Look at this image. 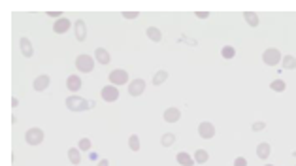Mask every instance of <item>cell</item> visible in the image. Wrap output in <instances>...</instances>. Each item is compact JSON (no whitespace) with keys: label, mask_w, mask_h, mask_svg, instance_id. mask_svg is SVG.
Here are the masks:
<instances>
[{"label":"cell","mask_w":296,"mask_h":166,"mask_svg":"<svg viewBox=\"0 0 296 166\" xmlns=\"http://www.w3.org/2000/svg\"><path fill=\"white\" fill-rule=\"evenodd\" d=\"M66 106H68V110H72V112H85V110L94 108L96 102L94 100H85L81 99V97H68L66 99Z\"/></svg>","instance_id":"1"},{"label":"cell","mask_w":296,"mask_h":166,"mask_svg":"<svg viewBox=\"0 0 296 166\" xmlns=\"http://www.w3.org/2000/svg\"><path fill=\"white\" fill-rule=\"evenodd\" d=\"M76 66L79 72H83V74H89V72H93L94 70V61H93V57L91 55H78V59H76Z\"/></svg>","instance_id":"2"},{"label":"cell","mask_w":296,"mask_h":166,"mask_svg":"<svg viewBox=\"0 0 296 166\" xmlns=\"http://www.w3.org/2000/svg\"><path fill=\"white\" fill-rule=\"evenodd\" d=\"M262 61H264L268 66H276V65H279V63L283 61V57H281L279 50L270 48V50H266L264 53H262Z\"/></svg>","instance_id":"3"},{"label":"cell","mask_w":296,"mask_h":166,"mask_svg":"<svg viewBox=\"0 0 296 166\" xmlns=\"http://www.w3.org/2000/svg\"><path fill=\"white\" fill-rule=\"evenodd\" d=\"M25 140H27V144L29 146H38V144H42L44 142V131L42 129H29L27 133H25Z\"/></svg>","instance_id":"4"},{"label":"cell","mask_w":296,"mask_h":166,"mask_svg":"<svg viewBox=\"0 0 296 166\" xmlns=\"http://www.w3.org/2000/svg\"><path fill=\"white\" fill-rule=\"evenodd\" d=\"M109 82L111 85H125V83H128V74H126V70H121V68H115V70H111V74H109Z\"/></svg>","instance_id":"5"},{"label":"cell","mask_w":296,"mask_h":166,"mask_svg":"<svg viewBox=\"0 0 296 166\" xmlns=\"http://www.w3.org/2000/svg\"><path fill=\"white\" fill-rule=\"evenodd\" d=\"M100 95H102V100L104 102H115V100L119 99V91H117L115 85H104L102 91H100Z\"/></svg>","instance_id":"6"},{"label":"cell","mask_w":296,"mask_h":166,"mask_svg":"<svg viewBox=\"0 0 296 166\" xmlns=\"http://www.w3.org/2000/svg\"><path fill=\"white\" fill-rule=\"evenodd\" d=\"M198 134H200L204 140L213 138V136H215V127H213V123H209V121H202V123L198 125Z\"/></svg>","instance_id":"7"},{"label":"cell","mask_w":296,"mask_h":166,"mask_svg":"<svg viewBox=\"0 0 296 166\" xmlns=\"http://www.w3.org/2000/svg\"><path fill=\"white\" fill-rule=\"evenodd\" d=\"M49 83H51V78L47 74H40L34 80V83H32V87H34V91L40 93V91H46L49 87Z\"/></svg>","instance_id":"8"},{"label":"cell","mask_w":296,"mask_h":166,"mask_svg":"<svg viewBox=\"0 0 296 166\" xmlns=\"http://www.w3.org/2000/svg\"><path fill=\"white\" fill-rule=\"evenodd\" d=\"M143 91H145V82L143 80H134V82L128 83V93L132 97H140Z\"/></svg>","instance_id":"9"},{"label":"cell","mask_w":296,"mask_h":166,"mask_svg":"<svg viewBox=\"0 0 296 166\" xmlns=\"http://www.w3.org/2000/svg\"><path fill=\"white\" fill-rule=\"evenodd\" d=\"M70 27H72V23H70L68 17H62V19H57V21H55L53 31H55L57 34H64V33H68Z\"/></svg>","instance_id":"10"},{"label":"cell","mask_w":296,"mask_h":166,"mask_svg":"<svg viewBox=\"0 0 296 166\" xmlns=\"http://www.w3.org/2000/svg\"><path fill=\"white\" fill-rule=\"evenodd\" d=\"M162 117H164V121H166V123H177V121L181 119V110L172 106V108L164 110V116H162Z\"/></svg>","instance_id":"11"},{"label":"cell","mask_w":296,"mask_h":166,"mask_svg":"<svg viewBox=\"0 0 296 166\" xmlns=\"http://www.w3.org/2000/svg\"><path fill=\"white\" fill-rule=\"evenodd\" d=\"M74 27H76V31H74V33H76V40H78V42H83V40L87 38V27H85V21H83V19H78Z\"/></svg>","instance_id":"12"},{"label":"cell","mask_w":296,"mask_h":166,"mask_svg":"<svg viewBox=\"0 0 296 166\" xmlns=\"http://www.w3.org/2000/svg\"><path fill=\"white\" fill-rule=\"evenodd\" d=\"M19 50H21V53H23V57H27V59H31V57L34 55L32 44H31L29 38H21V40H19Z\"/></svg>","instance_id":"13"},{"label":"cell","mask_w":296,"mask_h":166,"mask_svg":"<svg viewBox=\"0 0 296 166\" xmlns=\"http://www.w3.org/2000/svg\"><path fill=\"white\" fill-rule=\"evenodd\" d=\"M94 61H98L100 65H108V63H111V57H109L108 50H104V48H96V50H94Z\"/></svg>","instance_id":"14"},{"label":"cell","mask_w":296,"mask_h":166,"mask_svg":"<svg viewBox=\"0 0 296 166\" xmlns=\"http://www.w3.org/2000/svg\"><path fill=\"white\" fill-rule=\"evenodd\" d=\"M66 87H68V91L72 93H76V91H79L81 89V78L79 76H68V80H66Z\"/></svg>","instance_id":"15"},{"label":"cell","mask_w":296,"mask_h":166,"mask_svg":"<svg viewBox=\"0 0 296 166\" xmlns=\"http://www.w3.org/2000/svg\"><path fill=\"white\" fill-rule=\"evenodd\" d=\"M175 161H177L181 166H192L194 165V157H191V155L185 153V151H179L177 157H175Z\"/></svg>","instance_id":"16"},{"label":"cell","mask_w":296,"mask_h":166,"mask_svg":"<svg viewBox=\"0 0 296 166\" xmlns=\"http://www.w3.org/2000/svg\"><path fill=\"white\" fill-rule=\"evenodd\" d=\"M270 151H272L270 144L262 142V144L257 146V157H259V159H268V157H270Z\"/></svg>","instance_id":"17"},{"label":"cell","mask_w":296,"mask_h":166,"mask_svg":"<svg viewBox=\"0 0 296 166\" xmlns=\"http://www.w3.org/2000/svg\"><path fill=\"white\" fill-rule=\"evenodd\" d=\"M79 148H70L68 149V159H70V163H72V165H79V163H81V153H79Z\"/></svg>","instance_id":"18"},{"label":"cell","mask_w":296,"mask_h":166,"mask_svg":"<svg viewBox=\"0 0 296 166\" xmlns=\"http://www.w3.org/2000/svg\"><path fill=\"white\" fill-rule=\"evenodd\" d=\"M208 159H209V153L206 149H196V151H194V163L204 165V163H208Z\"/></svg>","instance_id":"19"},{"label":"cell","mask_w":296,"mask_h":166,"mask_svg":"<svg viewBox=\"0 0 296 166\" xmlns=\"http://www.w3.org/2000/svg\"><path fill=\"white\" fill-rule=\"evenodd\" d=\"M244 17H245V21H247L249 27H259V16H257V14H253V12H245Z\"/></svg>","instance_id":"20"},{"label":"cell","mask_w":296,"mask_h":166,"mask_svg":"<svg viewBox=\"0 0 296 166\" xmlns=\"http://www.w3.org/2000/svg\"><path fill=\"white\" fill-rule=\"evenodd\" d=\"M168 80V72L166 70H158L153 78V85H162V83Z\"/></svg>","instance_id":"21"},{"label":"cell","mask_w":296,"mask_h":166,"mask_svg":"<svg viewBox=\"0 0 296 166\" xmlns=\"http://www.w3.org/2000/svg\"><path fill=\"white\" fill-rule=\"evenodd\" d=\"M147 38L153 40V42H160V40H162V34H160V31L155 29V27H149V29H147Z\"/></svg>","instance_id":"22"},{"label":"cell","mask_w":296,"mask_h":166,"mask_svg":"<svg viewBox=\"0 0 296 166\" xmlns=\"http://www.w3.org/2000/svg\"><path fill=\"white\" fill-rule=\"evenodd\" d=\"M281 63H283V66L287 68V70H295L296 68V59L293 57V55H285Z\"/></svg>","instance_id":"23"},{"label":"cell","mask_w":296,"mask_h":166,"mask_svg":"<svg viewBox=\"0 0 296 166\" xmlns=\"http://www.w3.org/2000/svg\"><path fill=\"white\" fill-rule=\"evenodd\" d=\"M174 142H175V136L172 133L162 134V138H160V144H162L164 148H170V146H174Z\"/></svg>","instance_id":"24"},{"label":"cell","mask_w":296,"mask_h":166,"mask_svg":"<svg viewBox=\"0 0 296 166\" xmlns=\"http://www.w3.org/2000/svg\"><path fill=\"white\" fill-rule=\"evenodd\" d=\"M285 87H287V85H285V82H283V80H274V82L270 83V89H272V91H276V93H283V91H285Z\"/></svg>","instance_id":"25"},{"label":"cell","mask_w":296,"mask_h":166,"mask_svg":"<svg viewBox=\"0 0 296 166\" xmlns=\"http://www.w3.org/2000/svg\"><path fill=\"white\" fill-rule=\"evenodd\" d=\"M128 148L132 151H140V138L136 134H132V136L128 138Z\"/></svg>","instance_id":"26"},{"label":"cell","mask_w":296,"mask_h":166,"mask_svg":"<svg viewBox=\"0 0 296 166\" xmlns=\"http://www.w3.org/2000/svg\"><path fill=\"white\" fill-rule=\"evenodd\" d=\"M221 55H223L225 59H232V57L236 55V50H234L232 46H225V48L221 50Z\"/></svg>","instance_id":"27"},{"label":"cell","mask_w":296,"mask_h":166,"mask_svg":"<svg viewBox=\"0 0 296 166\" xmlns=\"http://www.w3.org/2000/svg\"><path fill=\"white\" fill-rule=\"evenodd\" d=\"M78 148H79L81 151H91V148H93V146H91V140H89V138H81Z\"/></svg>","instance_id":"28"},{"label":"cell","mask_w":296,"mask_h":166,"mask_svg":"<svg viewBox=\"0 0 296 166\" xmlns=\"http://www.w3.org/2000/svg\"><path fill=\"white\" fill-rule=\"evenodd\" d=\"M264 127H266V123H264V121H259V123H253V127H251V129H253L255 133H259V131H262Z\"/></svg>","instance_id":"29"},{"label":"cell","mask_w":296,"mask_h":166,"mask_svg":"<svg viewBox=\"0 0 296 166\" xmlns=\"http://www.w3.org/2000/svg\"><path fill=\"white\" fill-rule=\"evenodd\" d=\"M123 17L125 19H136L138 17V12H123Z\"/></svg>","instance_id":"30"},{"label":"cell","mask_w":296,"mask_h":166,"mask_svg":"<svg viewBox=\"0 0 296 166\" xmlns=\"http://www.w3.org/2000/svg\"><path fill=\"white\" fill-rule=\"evenodd\" d=\"M234 166H247V161H245L244 157H238V159L234 161Z\"/></svg>","instance_id":"31"},{"label":"cell","mask_w":296,"mask_h":166,"mask_svg":"<svg viewBox=\"0 0 296 166\" xmlns=\"http://www.w3.org/2000/svg\"><path fill=\"white\" fill-rule=\"evenodd\" d=\"M208 16H209L208 12H196V17H200V19H206Z\"/></svg>","instance_id":"32"},{"label":"cell","mask_w":296,"mask_h":166,"mask_svg":"<svg viewBox=\"0 0 296 166\" xmlns=\"http://www.w3.org/2000/svg\"><path fill=\"white\" fill-rule=\"evenodd\" d=\"M89 157H91V161H96V159H98V155H96L94 151H91V153H89Z\"/></svg>","instance_id":"33"},{"label":"cell","mask_w":296,"mask_h":166,"mask_svg":"<svg viewBox=\"0 0 296 166\" xmlns=\"http://www.w3.org/2000/svg\"><path fill=\"white\" fill-rule=\"evenodd\" d=\"M98 166H109V163L106 159H102V161H98Z\"/></svg>","instance_id":"34"},{"label":"cell","mask_w":296,"mask_h":166,"mask_svg":"<svg viewBox=\"0 0 296 166\" xmlns=\"http://www.w3.org/2000/svg\"><path fill=\"white\" fill-rule=\"evenodd\" d=\"M47 16H51V17H57V16H62V14H61V12H49V14H47Z\"/></svg>","instance_id":"35"},{"label":"cell","mask_w":296,"mask_h":166,"mask_svg":"<svg viewBox=\"0 0 296 166\" xmlns=\"http://www.w3.org/2000/svg\"><path fill=\"white\" fill-rule=\"evenodd\" d=\"M293 157H295V159H296V151H295V153H293Z\"/></svg>","instance_id":"36"},{"label":"cell","mask_w":296,"mask_h":166,"mask_svg":"<svg viewBox=\"0 0 296 166\" xmlns=\"http://www.w3.org/2000/svg\"><path fill=\"white\" fill-rule=\"evenodd\" d=\"M264 166H274V165H264Z\"/></svg>","instance_id":"37"}]
</instances>
